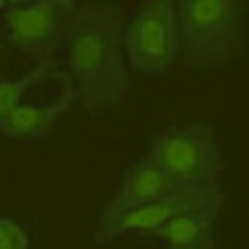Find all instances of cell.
I'll return each instance as SVG.
<instances>
[{"mask_svg":"<svg viewBox=\"0 0 249 249\" xmlns=\"http://www.w3.org/2000/svg\"><path fill=\"white\" fill-rule=\"evenodd\" d=\"M67 70L85 104L101 107L122 94L128 73L122 64V24L107 6H85L67 43Z\"/></svg>","mask_w":249,"mask_h":249,"instance_id":"obj_1","label":"cell"},{"mask_svg":"<svg viewBox=\"0 0 249 249\" xmlns=\"http://www.w3.org/2000/svg\"><path fill=\"white\" fill-rule=\"evenodd\" d=\"M182 61L192 67H219L240 52L243 18L231 0H185L179 3Z\"/></svg>","mask_w":249,"mask_h":249,"instance_id":"obj_2","label":"cell"},{"mask_svg":"<svg viewBox=\"0 0 249 249\" xmlns=\"http://www.w3.org/2000/svg\"><path fill=\"white\" fill-rule=\"evenodd\" d=\"M124 49L137 70L161 73L182 58L179 36V6L167 0H149L131 18L124 34Z\"/></svg>","mask_w":249,"mask_h":249,"instance_id":"obj_3","label":"cell"},{"mask_svg":"<svg viewBox=\"0 0 249 249\" xmlns=\"http://www.w3.org/2000/svg\"><path fill=\"white\" fill-rule=\"evenodd\" d=\"M146 161L177 185H204L216 173V137L201 124L170 131L152 146Z\"/></svg>","mask_w":249,"mask_h":249,"instance_id":"obj_4","label":"cell"},{"mask_svg":"<svg viewBox=\"0 0 249 249\" xmlns=\"http://www.w3.org/2000/svg\"><path fill=\"white\" fill-rule=\"evenodd\" d=\"M70 3H55V0H40V3H16L6 9V34L9 43L21 52L40 55L49 52L55 36L64 24Z\"/></svg>","mask_w":249,"mask_h":249,"instance_id":"obj_5","label":"cell"},{"mask_svg":"<svg viewBox=\"0 0 249 249\" xmlns=\"http://www.w3.org/2000/svg\"><path fill=\"white\" fill-rule=\"evenodd\" d=\"M177 189H179V185L173 182V179H167L158 167H152L149 161H143V164H137V167H131L128 173H124V179L119 185L116 197L109 201L107 213H104V222L116 219L119 213H124V210L164 201V197H170Z\"/></svg>","mask_w":249,"mask_h":249,"instance_id":"obj_6","label":"cell"},{"mask_svg":"<svg viewBox=\"0 0 249 249\" xmlns=\"http://www.w3.org/2000/svg\"><path fill=\"white\" fill-rule=\"evenodd\" d=\"M70 104V97L58 101L52 107H34V104H21L16 113H9L0 122V131H3L9 140H28V137H43L52 124L58 122V116H64V109Z\"/></svg>","mask_w":249,"mask_h":249,"instance_id":"obj_7","label":"cell"},{"mask_svg":"<svg viewBox=\"0 0 249 249\" xmlns=\"http://www.w3.org/2000/svg\"><path fill=\"white\" fill-rule=\"evenodd\" d=\"M210 234H213V222H210L207 213H182L177 219H170L158 231V237L173 249H207Z\"/></svg>","mask_w":249,"mask_h":249,"instance_id":"obj_8","label":"cell"},{"mask_svg":"<svg viewBox=\"0 0 249 249\" xmlns=\"http://www.w3.org/2000/svg\"><path fill=\"white\" fill-rule=\"evenodd\" d=\"M31 79H0V122L21 107V94Z\"/></svg>","mask_w":249,"mask_h":249,"instance_id":"obj_9","label":"cell"},{"mask_svg":"<svg viewBox=\"0 0 249 249\" xmlns=\"http://www.w3.org/2000/svg\"><path fill=\"white\" fill-rule=\"evenodd\" d=\"M0 249H28V234L16 222L0 219Z\"/></svg>","mask_w":249,"mask_h":249,"instance_id":"obj_10","label":"cell"},{"mask_svg":"<svg viewBox=\"0 0 249 249\" xmlns=\"http://www.w3.org/2000/svg\"><path fill=\"white\" fill-rule=\"evenodd\" d=\"M0 9H3V3H0Z\"/></svg>","mask_w":249,"mask_h":249,"instance_id":"obj_11","label":"cell"}]
</instances>
